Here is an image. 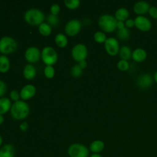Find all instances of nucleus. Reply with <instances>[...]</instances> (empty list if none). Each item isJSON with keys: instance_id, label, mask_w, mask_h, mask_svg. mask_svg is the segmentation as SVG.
Wrapping results in <instances>:
<instances>
[{"instance_id": "nucleus-1", "label": "nucleus", "mask_w": 157, "mask_h": 157, "mask_svg": "<svg viewBox=\"0 0 157 157\" xmlns=\"http://www.w3.org/2000/svg\"><path fill=\"white\" fill-rule=\"evenodd\" d=\"M11 115L15 120H24L30 113V107L29 104L24 101H18L14 102L11 107Z\"/></svg>"}, {"instance_id": "nucleus-2", "label": "nucleus", "mask_w": 157, "mask_h": 157, "mask_svg": "<svg viewBox=\"0 0 157 157\" xmlns=\"http://www.w3.org/2000/svg\"><path fill=\"white\" fill-rule=\"evenodd\" d=\"M45 18L44 12L38 9H30L25 12L24 19L29 25L32 26H39L44 22Z\"/></svg>"}, {"instance_id": "nucleus-3", "label": "nucleus", "mask_w": 157, "mask_h": 157, "mask_svg": "<svg viewBox=\"0 0 157 157\" xmlns=\"http://www.w3.org/2000/svg\"><path fill=\"white\" fill-rule=\"evenodd\" d=\"M117 19L114 16L109 14L101 15L98 18V25L100 29L107 33L113 32L117 29Z\"/></svg>"}, {"instance_id": "nucleus-4", "label": "nucleus", "mask_w": 157, "mask_h": 157, "mask_svg": "<svg viewBox=\"0 0 157 157\" xmlns=\"http://www.w3.org/2000/svg\"><path fill=\"white\" fill-rule=\"evenodd\" d=\"M41 58L46 66H53L58 61V53L54 49V48L51 46H46L41 51Z\"/></svg>"}, {"instance_id": "nucleus-5", "label": "nucleus", "mask_w": 157, "mask_h": 157, "mask_svg": "<svg viewBox=\"0 0 157 157\" xmlns=\"http://www.w3.org/2000/svg\"><path fill=\"white\" fill-rule=\"evenodd\" d=\"M17 48H18V43L12 37L4 36L0 39V52L1 53H12L17 50Z\"/></svg>"}, {"instance_id": "nucleus-6", "label": "nucleus", "mask_w": 157, "mask_h": 157, "mask_svg": "<svg viewBox=\"0 0 157 157\" xmlns=\"http://www.w3.org/2000/svg\"><path fill=\"white\" fill-rule=\"evenodd\" d=\"M67 153L70 157H88L89 150L81 144H73L67 149Z\"/></svg>"}, {"instance_id": "nucleus-7", "label": "nucleus", "mask_w": 157, "mask_h": 157, "mask_svg": "<svg viewBox=\"0 0 157 157\" xmlns=\"http://www.w3.org/2000/svg\"><path fill=\"white\" fill-rule=\"evenodd\" d=\"M87 55H88V51L87 46L81 43L75 44L71 50L72 58L78 62L86 60Z\"/></svg>"}, {"instance_id": "nucleus-8", "label": "nucleus", "mask_w": 157, "mask_h": 157, "mask_svg": "<svg viewBox=\"0 0 157 157\" xmlns=\"http://www.w3.org/2000/svg\"><path fill=\"white\" fill-rule=\"evenodd\" d=\"M81 27L82 24L81 21L78 19H71L64 26V32L68 36L74 37L81 32Z\"/></svg>"}, {"instance_id": "nucleus-9", "label": "nucleus", "mask_w": 157, "mask_h": 157, "mask_svg": "<svg viewBox=\"0 0 157 157\" xmlns=\"http://www.w3.org/2000/svg\"><path fill=\"white\" fill-rule=\"evenodd\" d=\"M104 48H105L107 53L110 56H115L117 55L119 53L120 48H121L118 40L113 37L107 38L105 43H104Z\"/></svg>"}, {"instance_id": "nucleus-10", "label": "nucleus", "mask_w": 157, "mask_h": 157, "mask_svg": "<svg viewBox=\"0 0 157 157\" xmlns=\"http://www.w3.org/2000/svg\"><path fill=\"white\" fill-rule=\"evenodd\" d=\"M134 22L136 29L141 32H147L152 28L151 21L144 15H137L134 19Z\"/></svg>"}, {"instance_id": "nucleus-11", "label": "nucleus", "mask_w": 157, "mask_h": 157, "mask_svg": "<svg viewBox=\"0 0 157 157\" xmlns=\"http://www.w3.org/2000/svg\"><path fill=\"white\" fill-rule=\"evenodd\" d=\"M41 52L37 47H29L25 52V58L29 64L37 63L41 58Z\"/></svg>"}, {"instance_id": "nucleus-12", "label": "nucleus", "mask_w": 157, "mask_h": 157, "mask_svg": "<svg viewBox=\"0 0 157 157\" xmlns=\"http://www.w3.org/2000/svg\"><path fill=\"white\" fill-rule=\"evenodd\" d=\"M153 77L149 74H144L138 77L136 79V84L139 87L143 89H146L150 87L153 84Z\"/></svg>"}, {"instance_id": "nucleus-13", "label": "nucleus", "mask_w": 157, "mask_h": 157, "mask_svg": "<svg viewBox=\"0 0 157 157\" xmlns=\"http://www.w3.org/2000/svg\"><path fill=\"white\" fill-rule=\"evenodd\" d=\"M35 93H36V88L35 86L32 84H26L20 91V98L22 99V101H27L33 98Z\"/></svg>"}, {"instance_id": "nucleus-14", "label": "nucleus", "mask_w": 157, "mask_h": 157, "mask_svg": "<svg viewBox=\"0 0 157 157\" xmlns=\"http://www.w3.org/2000/svg\"><path fill=\"white\" fill-rule=\"evenodd\" d=\"M150 5L147 2L140 1L137 2L133 6V12L138 15H144L149 12Z\"/></svg>"}, {"instance_id": "nucleus-15", "label": "nucleus", "mask_w": 157, "mask_h": 157, "mask_svg": "<svg viewBox=\"0 0 157 157\" xmlns=\"http://www.w3.org/2000/svg\"><path fill=\"white\" fill-rule=\"evenodd\" d=\"M147 58V53L145 49L138 48L132 52V58L136 62H143Z\"/></svg>"}, {"instance_id": "nucleus-16", "label": "nucleus", "mask_w": 157, "mask_h": 157, "mask_svg": "<svg viewBox=\"0 0 157 157\" xmlns=\"http://www.w3.org/2000/svg\"><path fill=\"white\" fill-rule=\"evenodd\" d=\"M23 75L24 78L29 81L34 79L36 76V69L35 66L32 64H26L23 69Z\"/></svg>"}, {"instance_id": "nucleus-17", "label": "nucleus", "mask_w": 157, "mask_h": 157, "mask_svg": "<svg viewBox=\"0 0 157 157\" xmlns=\"http://www.w3.org/2000/svg\"><path fill=\"white\" fill-rule=\"evenodd\" d=\"M15 150L12 144H6L0 149V157H15Z\"/></svg>"}, {"instance_id": "nucleus-18", "label": "nucleus", "mask_w": 157, "mask_h": 157, "mask_svg": "<svg viewBox=\"0 0 157 157\" xmlns=\"http://www.w3.org/2000/svg\"><path fill=\"white\" fill-rule=\"evenodd\" d=\"M129 15H130L129 11L126 8H120L115 12L114 17L117 21H125L128 19Z\"/></svg>"}, {"instance_id": "nucleus-19", "label": "nucleus", "mask_w": 157, "mask_h": 157, "mask_svg": "<svg viewBox=\"0 0 157 157\" xmlns=\"http://www.w3.org/2000/svg\"><path fill=\"white\" fill-rule=\"evenodd\" d=\"M11 101L7 98H0V114H4L11 110Z\"/></svg>"}, {"instance_id": "nucleus-20", "label": "nucleus", "mask_w": 157, "mask_h": 157, "mask_svg": "<svg viewBox=\"0 0 157 157\" xmlns=\"http://www.w3.org/2000/svg\"><path fill=\"white\" fill-rule=\"evenodd\" d=\"M119 56L121 60H125L128 61L130 58H132V52L131 49L128 46H122L120 48L119 51Z\"/></svg>"}, {"instance_id": "nucleus-21", "label": "nucleus", "mask_w": 157, "mask_h": 157, "mask_svg": "<svg viewBox=\"0 0 157 157\" xmlns=\"http://www.w3.org/2000/svg\"><path fill=\"white\" fill-rule=\"evenodd\" d=\"M104 149V144L101 140H94L90 144V150L94 153H99Z\"/></svg>"}, {"instance_id": "nucleus-22", "label": "nucleus", "mask_w": 157, "mask_h": 157, "mask_svg": "<svg viewBox=\"0 0 157 157\" xmlns=\"http://www.w3.org/2000/svg\"><path fill=\"white\" fill-rule=\"evenodd\" d=\"M55 44L59 48H64L67 46V43H68V39L64 34L58 33L55 37Z\"/></svg>"}, {"instance_id": "nucleus-23", "label": "nucleus", "mask_w": 157, "mask_h": 157, "mask_svg": "<svg viewBox=\"0 0 157 157\" xmlns=\"http://www.w3.org/2000/svg\"><path fill=\"white\" fill-rule=\"evenodd\" d=\"M38 32L42 36L47 37L52 34V28L49 24L46 22H43L38 26Z\"/></svg>"}, {"instance_id": "nucleus-24", "label": "nucleus", "mask_w": 157, "mask_h": 157, "mask_svg": "<svg viewBox=\"0 0 157 157\" xmlns=\"http://www.w3.org/2000/svg\"><path fill=\"white\" fill-rule=\"evenodd\" d=\"M10 67V61L9 58L6 55H1L0 56V72L5 73L8 71Z\"/></svg>"}, {"instance_id": "nucleus-25", "label": "nucleus", "mask_w": 157, "mask_h": 157, "mask_svg": "<svg viewBox=\"0 0 157 157\" xmlns=\"http://www.w3.org/2000/svg\"><path fill=\"white\" fill-rule=\"evenodd\" d=\"M117 35L118 38H120L121 40L125 41V40L129 39V38H130V30L126 27L124 28V29H119V30H117Z\"/></svg>"}, {"instance_id": "nucleus-26", "label": "nucleus", "mask_w": 157, "mask_h": 157, "mask_svg": "<svg viewBox=\"0 0 157 157\" xmlns=\"http://www.w3.org/2000/svg\"><path fill=\"white\" fill-rule=\"evenodd\" d=\"M64 6L69 9H76L81 5V1L80 0H64Z\"/></svg>"}, {"instance_id": "nucleus-27", "label": "nucleus", "mask_w": 157, "mask_h": 157, "mask_svg": "<svg viewBox=\"0 0 157 157\" xmlns=\"http://www.w3.org/2000/svg\"><path fill=\"white\" fill-rule=\"evenodd\" d=\"M107 38L106 34L104 32H96L94 35V39L96 42L99 43V44L105 43Z\"/></svg>"}, {"instance_id": "nucleus-28", "label": "nucleus", "mask_w": 157, "mask_h": 157, "mask_svg": "<svg viewBox=\"0 0 157 157\" xmlns=\"http://www.w3.org/2000/svg\"><path fill=\"white\" fill-rule=\"evenodd\" d=\"M71 74L74 78H79L83 74V69L79 66V64H75L72 67L71 70Z\"/></svg>"}, {"instance_id": "nucleus-29", "label": "nucleus", "mask_w": 157, "mask_h": 157, "mask_svg": "<svg viewBox=\"0 0 157 157\" xmlns=\"http://www.w3.org/2000/svg\"><path fill=\"white\" fill-rule=\"evenodd\" d=\"M55 74V70L53 66H46L44 69V75L48 79H52L54 78Z\"/></svg>"}, {"instance_id": "nucleus-30", "label": "nucleus", "mask_w": 157, "mask_h": 157, "mask_svg": "<svg viewBox=\"0 0 157 157\" xmlns=\"http://www.w3.org/2000/svg\"><path fill=\"white\" fill-rule=\"evenodd\" d=\"M47 21L48 24L50 25L51 26H57L60 22L59 18L58 17V15H54L52 14H50V15L48 16L47 18Z\"/></svg>"}, {"instance_id": "nucleus-31", "label": "nucleus", "mask_w": 157, "mask_h": 157, "mask_svg": "<svg viewBox=\"0 0 157 157\" xmlns=\"http://www.w3.org/2000/svg\"><path fill=\"white\" fill-rule=\"evenodd\" d=\"M117 67L119 70L122 71H126L130 67V64L127 61L125 60H120L117 63Z\"/></svg>"}, {"instance_id": "nucleus-32", "label": "nucleus", "mask_w": 157, "mask_h": 157, "mask_svg": "<svg viewBox=\"0 0 157 157\" xmlns=\"http://www.w3.org/2000/svg\"><path fill=\"white\" fill-rule=\"evenodd\" d=\"M60 10H61V7L57 3H54V4L52 5L50 8V11H51V14L54 15H58L59 14Z\"/></svg>"}, {"instance_id": "nucleus-33", "label": "nucleus", "mask_w": 157, "mask_h": 157, "mask_svg": "<svg viewBox=\"0 0 157 157\" xmlns=\"http://www.w3.org/2000/svg\"><path fill=\"white\" fill-rule=\"evenodd\" d=\"M10 98L14 101L15 102L16 101H19V98H20V93H18V90H13L10 92Z\"/></svg>"}, {"instance_id": "nucleus-34", "label": "nucleus", "mask_w": 157, "mask_h": 157, "mask_svg": "<svg viewBox=\"0 0 157 157\" xmlns=\"http://www.w3.org/2000/svg\"><path fill=\"white\" fill-rule=\"evenodd\" d=\"M148 13L151 18L157 19V7L156 6H150Z\"/></svg>"}, {"instance_id": "nucleus-35", "label": "nucleus", "mask_w": 157, "mask_h": 157, "mask_svg": "<svg viewBox=\"0 0 157 157\" xmlns=\"http://www.w3.org/2000/svg\"><path fill=\"white\" fill-rule=\"evenodd\" d=\"M7 90V85L4 81L0 80V97H2Z\"/></svg>"}, {"instance_id": "nucleus-36", "label": "nucleus", "mask_w": 157, "mask_h": 157, "mask_svg": "<svg viewBox=\"0 0 157 157\" xmlns=\"http://www.w3.org/2000/svg\"><path fill=\"white\" fill-rule=\"evenodd\" d=\"M125 22V26L126 28L129 29V28H132L133 26H135V22H134V20L131 19V18H128L127 21H124Z\"/></svg>"}, {"instance_id": "nucleus-37", "label": "nucleus", "mask_w": 157, "mask_h": 157, "mask_svg": "<svg viewBox=\"0 0 157 157\" xmlns=\"http://www.w3.org/2000/svg\"><path fill=\"white\" fill-rule=\"evenodd\" d=\"M20 130H21L22 132H25L27 131L28 129H29V124H28L27 122H23L20 124L19 126Z\"/></svg>"}, {"instance_id": "nucleus-38", "label": "nucleus", "mask_w": 157, "mask_h": 157, "mask_svg": "<svg viewBox=\"0 0 157 157\" xmlns=\"http://www.w3.org/2000/svg\"><path fill=\"white\" fill-rule=\"evenodd\" d=\"M125 27L126 26H125V22H124V21H117V30L124 29Z\"/></svg>"}, {"instance_id": "nucleus-39", "label": "nucleus", "mask_w": 157, "mask_h": 157, "mask_svg": "<svg viewBox=\"0 0 157 157\" xmlns=\"http://www.w3.org/2000/svg\"><path fill=\"white\" fill-rule=\"evenodd\" d=\"M78 64H79V66L83 69V70H84V68H86L87 66V61H86V60H84V61H80V62L78 63Z\"/></svg>"}, {"instance_id": "nucleus-40", "label": "nucleus", "mask_w": 157, "mask_h": 157, "mask_svg": "<svg viewBox=\"0 0 157 157\" xmlns=\"http://www.w3.org/2000/svg\"><path fill=\"white\" fill-rule=\"evenodd\" d=\"M153 80H154L155 82L157 84V71L156 72L154 73V75H153Z\"/></svg>"}, {"instance_id": "nucleus-41", "label": "nucleus", "mask_w": 157, "mask_h": 157, "mask_svg": "<svg viewBox=\"0 0 157 157\" xmlns=\"http://www.w3.org/2000/svg\"><path fill=\"white\" fill-rule=\"evenodd\" d=\"M90 157H102V156L100 155L99 153H94V154H92Z\"/></svg>"}, {"instance_id": "nucleus-42", "label": "nucleus", "mask_w": 157, "mask_h": 157, "mask_svg": "<svg viewBox=\"0 0 157 157\" xmlns=\"http://www.w3.org/2000/svg\"><path fill=\"white\" fill-rule=\"evenodd\" d=\"M4 122V117L2 114H0V124H2V123Z\"/></svg>"}, {"instance_id": "nucleus-43", "label": "nucleus", "mask_w": 157, "mask_h": 157, "mask_svg": "<svg viewBox=\"0 0 157 157\" xmlns=\"http://www.w3.org/2000/svg\"><path fill=\"white\" fill-rule=\"evenodd\" d=\"M2 137L1 135H0V146L2 145Z\"/></svg>"}, {"instance_id": "nucleus-44", "label": "nucleus", "mask_w": 157, "mask_h": 157, "mask_svg": "<svg viewBox=\"0 0 157 157\" xmlns=\"http://www.w3.org/2000/svg\"><path fill=\"white\" fill-rule=\"evenodd\" d=\"M120 157H124V156H120Z\"/></svg>"}]
</instances>
